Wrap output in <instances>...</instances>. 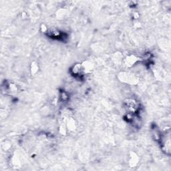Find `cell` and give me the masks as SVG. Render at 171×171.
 <instances>
[{
    "mask_svg": "<svg viewBox=\"0 0 171 171\" xmlns=\"http://www.w3.org/2000/svg\"><path fill=\"white\" fill-rule=\"evenodd\" d=\"M127 106L129 110L134 112H135L138 109V104L133 100H128V102H127Z\"/></svg>",
    "mask_w": 171,
    "mask_h": 171,
    "instance_id": "obj_1",
    "label": "cell"
}]
</instances>
